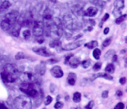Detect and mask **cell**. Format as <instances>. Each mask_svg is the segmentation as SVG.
<instances>
[{"mask_svg": "<svg viewBox=\"0 0 127 109\" xmlns=\"http://www.w3.org/2000/svg\"><path fill=\"white\" fill-rule=\"evenodd\" d=\"M19 77L22 80V81L25 83H34L37 81V77L35 76V74H33L32 73L30 72L23 73V74H20Z\"/></svg>", "mask_w": 127, "mask_h": 109, "instance_id": "obj_5", "label": "cell"}, {"mask_svg": "<svg viewBox=\"0 0 127 109\" xmlns=\"http://www.w3.org/2000/svg\"><path fill=\"white\" fill-rule=\"evenodd\" d=\"M97 45H98V42H97V41H92V42L85 43V47H86L87 49H95L96 47H97Z\"/></svg>", "mask_w": 127, "mask_h": 109, "instance_id": "obj_21", "label": "cell"}, {"mask_svg": "<svg viewBox=\"0 0 127 109\" xmlns=\"http://www.w3.org/2000/svg\"><path fill=\"white\" fill-rule=\"evenodd\" d=\"M23 36H24V38L25 39H29L30 38V36H31V31H30V30H25L23 31Z\"/></svg>", "mask_w": 127, "mask_h": 109, "instance_id": "obj_29", "label": "cell"}, {"mask_svg": "<svg viewBox=\"0 0 127 109\" xmlns=\"http://www.w3.org/2000/svg\"><path fill=\"white\" fill-rule=\"evenodd\" d=\"M77 81V75L74 74V73H70L68 74V77H67V81L71 86H74L75 83H76Z\"/></svg>", "mask_w": 127, "mask_h": 109, "instance_id": "obj_18", "label": "cell"}, {"mask_svg": "<svg viewBox=\"0 0 127 109\" xmlns=\"http://www.w3.org/2000/svg\"><path fill=\"white\" fill-rule=\"evenodd\" d=\"M97 77H103V78H104V79L110 80V81H111V80L113 79L112 76L109 75V74H106V73H99V74H95V75H93V77H92V80L96 79V78H97Z\"/></svg>", "mask_w": 127, "mask_h": 109, "instance_id": "obj_20", "label": "cell"}, {"mask_svg": "<svg viewBox=\"0 0 127 109\" xmlns=\"http://www.w3.org/2000/svg\"><path fill=\"white\" fill-rule=\"evenodd\" d=\"M97 12H98V9L96 6H91V7L87 8L86 11L84 12V15L92 18V17H95L97 14Z\"/></svg>", "mask_w": 127, "mask_h": 109, "instance_id": "obj_13", "label": "cell"}, {"mask_svg": "<svg viewBox=\"0 0 127 109\" xmlns=\"http://www.w3.org/2000/svg\"><path fill=\"white\" fill-rule=\"evenodd\" d=\"M92 54H93V57L96 59V60H98V59L100 58V55H101V50L99 49H94Z\"/></svg>", "mask_w": 127, "mask_h": 109, "instance_id": "obj_22", "label": "cell"}, {"mask_svg": "<svg viewBox=\"0 0 127 109\" xmlns=\"http://www.w3.org/2000/svg\"><path fill=\"white\" fill-rule=\"evenodd\" d=\"M20 30H21V25H20L18 22H16V23L11 26V28L9 30V31H10V34H11L12 36L18 37V36H19Z\"/></svg>", "mask_w": 127, "mask_h": 109, "instance_id": "obj_9", "label": "cell"}, {"mask_svg": "<svg viewBox=\"0 0 127 109\" xmlns=\"http://www.w3.org/2000/svg\"><path fill=\"white\" fill-rule=\"evenodd\" d=\"M73 101L76 102V103H78V102H80V100H81V93H78V92H77V93H75L74 94H73Z\"/></svg>", "mask_w": 127, "mask_h": 109, "instance_id": "obj_24", "label": "cell"}, {"mask_svg": "<svg viewBox=\"0 0 127 109\" xmlns=\"http://www.w3.org/2000/svg\"><path fill=\"white\" fill-rule=\"evenodd\" d=\"M125 18H126V14L120 15V16L118 17V18L116 19V21H115V23H116L117 24H119V23H123V22L125 21Z\"/></svg>", "mask_w": 127, "mask_h": 109, "instance_id": "obj_25", "label": "cell"}, {"mask_svg": "<svg viewBox=\"0 0 127 109\" xmlns=\"http://www.w3.org/2000/svg\"><path fill=\"white\" fill-rule=\"evenodd\" d=\"M11 6V4L9 1H3L2 3H0V13H3L4 11H6Z\"/></svg>", "mask_w": 127, "mask_h": 109, "instance_id": "obj_17", "label": "cell"}, {"mask_svg": "<svg viewBox=\"0 0 127 109\" xmlns=\"http://www.w3.org/2000/svg\"><path fill=\"white\" fill-rule=\"evenodd\" d=\"M0 109H8L3 103H0Z\"/></svg>", "mask_w": 127, "mask_h": 109, "instance_id": "obj_44", "label": "cell"}, {"mask_svg": "<svg viewBox=\"0 0 127 109\" xmlns=\"http://www.w3.org/2000/svg\"><path fill=\"white\" fill-rule=\"evenodd\" d=\"M109 31H110V29L108 28V27H106V28L104 29V34H105V35H106V34L109 33Z\"/></svg>", "mask_w": 127, "mask_h": 109, "instance_id": "obj_43", "label": "cell"}, {"mask_svg": "<svg viewBox=\"0 0 127 109\" xmlns=\"http://www.w3.org/2000/svg\"><path fill=\"white\" fill-rule=\"evenodd\" d=\"M51 101H52V97L49 95V96H47L45 98V100H44V104H45V105H49V104L51 103Z\"/></svg>", "mask_w": 127, "mask_h": 109, "instance_id": "obj_34", "label": "cell"}, {"mask_svg": "<svg viewBox=\"0 0 127 109\" xmlns=\"http://www.w3.org/2000/svg\"><path fill=\"white\" fill-rule=\"evenodd\" d=\"M26 57H27L26 54L23 52L17 53V54L15 55V59H16V60H21V59H25V58H26Z\"/></svg>", "mask_w": 127, "mask_h": 109, "instance_id": "obj_27", "label": "cell"}, {"mask_svg": "<svg viewBox=\"0 0 127 109\" xmlns=\"http://www.w3.org/2000/svg\"><path fill=\"white\" fill-rule=\"evenodd\" d=\"M115 70V66L113 65L112 63H109L107 66H106L105 68V72L106 73H110V74H111V73H113Z\"/></svg>", "mask_w": 127, "mask_h": 109, "instance_id": "obj_23", "label": "cell"}, {"mask_svg": "<svg viewBox=\"0 0 127 109\" xmlns=\"http://www.w3.org/2000/svg\"><path fill=\"white\" fill-rule=\"evenodd\" d=\"M17 76H18V74L7 72V71H5V70L3 71L2 74H1V77H2L3 81H4V82H7V83H11V82L16 81Z\"/></svg>", "mask_w": 127, "mask_h": 109, "instance_id": "obj_6", "label": "cell"}, {"mask_svg": "<svg viewBox=\"0 0 127 109\" xmlns=\"http://www.w3.org/2000/svg\"><path fill=\"white\" fill-rule=\"evenodd\" d=\"M117 59H118V56H117L116 54H113V56H112L113 62H117Z\"/></svg>", "mask_w": 127, "mask_h": 109, "instance_id": "obj_46", "label": "cell"}, {"mask_svg": "<svg viewBox=\"0 0 127 109\" xmlns=\"http://www.w3.org/2000/svg\"><path fill=\"white\" fill-rule=\"evenodd\" d=\"M125 81H126V79H125V77H122V78H120V80H119V82L121 83L122 85H124L125 83Z\"/></svg>", "mask_w": 127, "mask_h": 109, "instance_id": "obj_40", "label": "cell"}, {"mask_svg": "<svg viewBox=\"0 0 127 109\" xmlns=\"http://www.w3.org/2000/svg\"><path fill=\"white\" fill-rule=\"evenodd\" d=\"M58 62V61L54 60V59H51V60L48 61V62H49V63H55V62Z\"/></svg>", "mask_w": 127, "mask_h": 109, "instance_id": "obj_45", "label": "cell"}, {"mask_svg": "<svg viewBox=\"0 0 127 109\" xmlns=\"http://www.w3.org/2000/svg\"><path fill=\"white\" fill-rule=\"evenodd\" d=\"M63 107H64V104H63V102H61V101H57V103L54 105V107L56 109H60Z\"/></svg>", "mask_w": 127, "mask_h": 109, "instance_id": "obj_33", "label": "cell"}, {"mask_svg": "<svg viewBox=\"0 0 127 109\" xmlns=\"http://www.w3.org/2000/svg\"><path fill=\"white\" fill-rule=\"evenodd\" d=\"M35 70H36V73L38 74L39 75H44V74H45V70H46L45 65H44V63L38 64V65L36 66Z\"/></svg>", "mask_w": 127, "mask_h": 109, "instance_id": "obj_16", "label": "cell"}, {"mask_svg": "<svg viewBox=\"0 0 127 109\" xmlns=\"http://www.w3.org/2000/svg\"><path fill=\"white\" fill-rule=\"evenodd\" d=\"M124 107H125V105H124L123 102H119L115 106L114 109H124Z\"/></svg>", "mask_w": 127, "mask_h": 109, "instance_id": "obj_36", "label": "cell"}, {"mask_svg": "<svg viewBox=\"0 0 127 109\" xmlns=\"http://www.w3.org/2000/svg\"><path fill=\"white\" fill-rule=\"evenodd\" d=\"M93 106H94V101H93V100H91V101L89 102V103L87 104L86 106H85V109H92Z\"/></svg>", "mask_w": 127, "mask_h": 109, "instance_id": "obj_35", "label": "cell"}, {"mask_svg": "<svg viewBox=\"0 0 127 109\" xmlns=\"http://www.w3.org/2000/svg\"><path fill=\"white\" fill-rule=\"evenodd\" d=\"M48 31V36L51 37L53 40H58L63 35V28L60 26H57V25L51 23V26L46 28Z\"/></svg>", "mask_w": 127, "mask_h": 109, "instance_id": "obj_2", "label": "cell"}, {"mask_svg": "<svg viewBox=\"0 0 127 109\" xmlns=\"http://www.w3.org/2000/svg\"><path fill=\"white\" fill-rule=\"evenodd\" d=\"M44 23L41 21H34L33 22V35L36 37H40L44 34Z\"/></svg>", "mask_w": 127, "mask_h": 109, "instance_id": "obj_4", "label": "cell"}, {"mask_svg": "<svg viewBox=\"0 0 127 109\" xmlns=\"http://www.w3.org/2000/svg\"><path fill=\"white\" fill-rule=\"evenodd\" d=\"M102 97H103V98H107V97H108V91H104V92H103Z\"/></svg>", "mask_w": 127, "mask_h": 109, "instance_id": "obj_41", "label": "cell"}, {"mask_svg": "<svg viewBox=\"0 0 127 109\" xmlns=\"http://www.w3.org/2000/svg\"><path fill=\"white\" fill-rule=\"evenodd\" d=\"M79 63H80L79 59L77 58V57H75V56H71V58H70L69 62H68V64H69L72 69L78 68V65H79Z\"/></svg>", "mask_w": 127, "mask_h": 109, "instance_id": "obj_15", "label": "cell"}, {"mask_svg": "<svg viewBox=\"0 0 127 109\" xmlns=\"http://www.w3.org/2000/svg\"><path fill=\"white\" fill-rule=\"evenodd\" d=\"M116 95L118 97H121L122 95H123V93H122V91H120V90H118L117 93H116Z\"/></svg>", "mask_w": 127, "mask_h": 109, "instance_id": "obj_42", "label": "cell"}, {"mask_svg": "<svg viewBox=\"0 0 127 109\" xmlns=\"http://www.w3.org/2000/svg\"><path fill=\"white\" fill-rule=\"evenodd\" d=\"M101 67H102V63H101V62H97V63L94 64L93 69L95 71H97V70H99V69H101Z\"/></svg>", "mask_w": 127, "mask_h": 109, "instance_id": "obj_32", "label": "cell"}, {"mask_svg": "<svg viewBox=\"0 0 127 109\" xmlns=\"http://www.w3.org/2000/svg\"><path fill=\"white\" fill-rule=\"evenodd\" d=\"M71 56H73V54H69V55H67L65 58V61H64V63L65 64H68V62H69L70 58H71Z\"/></svg>", "mask_w": 127, "mask_h": 109, "instance_id": "obj_39", "label": "cell"}, {"mask_svg": "<svg viewBox=\"0 0 127 109\" xmlns=\"http://www.w3.org/2000/svg\"><path fill=\"white\" fill-rule=\"evenodd\" d=\"M92 3L93 4H97V5L101 6V7H104L106 4V2H104V1H92Z\"/></svg>", "mask_w": 127, "mask_h": 109, "instance_id": "obj_30", "label": "cell"}, {"mask_svg": "<svg viewBox=\"0 0 127 109\" xmlns=\"http://www.w3.org/2000/svg\"><path fill=\"white\" fill-rule=\"evenodd\" d=\"M13 24H14V23L11 22L10 20L6 19V18H4V19L2 20V22H1V28L6 31V30H9Z\"/></svg>", "mask_w": 127, "mask_h": 109, "instance_id": "obj_14", "label": "cell"}, {"mask_svg": "<svg viewBox=\"0 0 127 109\" xmlns=\"http://www.w3.org/2000/svg\"><path fill=\"white\" fill-rule=\"evenodd\" d=\"M109 17H110V15L108 14V13H106V14L104 15V17H103V18H102V23H104V22H105L106 20H108V18H109Z\"/></svg>", "mask_w": 127, "mask_h": 109, "instance_id": "obj_38", "label": "cell"}, {"mask_svg": "<svg viewBox=\"0 0 127 109\" xmlns=\"http://www.w3.org/2000/svg\"><path fill=\"white\" fill-rule=\"evenodd\" d=\"M111 38H107L106 40L104 41V42H103V47L105 48V47H108V46L111 44Z\"/></svg>", "mask_w": 127, "mask_h": 109, "instance_id": "obj_31", "label": "cell"}, {"mask_svg": "<svg viewBox=\"0 0 127 109\" xmlns=\"http://www.w3.org/2000/svg\"><path fill=\"white\" fill-rule=\"evenodd\" d=\"M111 54L113 55V50H109V51H108V52L105 54V56H104V57H105V59H109L110 57L111 56Z\"/></svg>", "mask_w": 127, "mask_h": 109, "instance_id": "obj_37", "label": "cell"}, {"mask_svg": "<svg viewBox=\"0 0 127 109\" xmlns=\"http://www.w3.org/2000/svg\"><path fill=\"white\" fill-rule=\"evenodd\" d=\"M32 50H33L36 54H39V55H41V56H44V57H50L53 54L52 53H51L48 49H46L45 47L33 48Z\"/></svg>", "mask_w": 127, "mask_h": 109, "instance_id": "obj_7", "label": "cell"}, {"mask_svg": "<svg viewBox=\"0 0 127 109\" xmlns=\"http://www.w3.org/2000/svg\"><path fill=\"white\" fill-rule=\"evenodd\" d=\"M82 36V34H79V35H78V36H77L76 37H75V40H76V39H78V38H79V37H81Z\"/></svg>", "mask_w": 127, "mask_h": 109, "instance_id": "obj_47", "label": "cell"}, {"mask_svg": "<svg viewBox=\"0 0 127 109\" xmlns=\"http://www.w3.org/2000/svg\"><path fill=\"white\" fill-rule=\"evenodd\" d=\"M51 74L55 78H61L64 75V72L59 66H54L51 69Z\"/></svg>", "mask_w": 127, "mask_h": 109, "instance_id": "obj_10", "label": "cell"}, {"mask_svg": "<svg viewBox=\"0 0 127 109\" xmlns=\"http://www.w3.org/2000/svg\"><path fill=\"white\" fill-rule=\"evenodd\" d=\"M20 90L23 93H25L29 97H36L37 96V89H35L33 87V83H25L23 82V84L20 86Z\"/></svg>", "mask_w": 127, "mask_h": 109, "instance_id": "obj_3", "label": "cell"}, {"mask_svg": "<svg viewBox=\"0 0 127 109\" xmlns=\"http://www.w3.org/2000/svg\"><path fill=\"white\" fill-rule=\"evenodd\" d=\"M76 109H80V108H76Z\"/></svg>", "mask_w": 127, "mask_h": 109, "instance_id": "obj_48", "label": "cell"}, {"mask_svg": "<svg viewBox=\"0 0 127 109\" xmlns=\"http://www.w3.org/2000/svg\"><path fill=\"white\" fill-rule=\"evenodd\" d=\"M14 106L17 109H32V103L29 97L20 95L14 100Z\"/></svg>", "mask_w": 127, "mask_h": 109, "instance_id": "obj_1", "label": "cell"}, {"mask_svg": "<svg viewBox=\"0 0 127 109\" xmlns=\"http://www.w3.org/2000/svg\"><path fill=\"white\" fill-rule=\"evenodd\" d=\"M18 17H19V13H18V11H11V12L7 13V14L5 15V17H4V18H6V19L10 20L11 22H12V23H15L17 21H18Z\"/></svg>", "mask_w": 127, "mask_h": 109, "instance_id": "obj_11", "label": "cell"}, {"mask_svg": "<svg viewBox=\"0 0 127 109\" xmlns=\"http://www.w3.org/2000/svg\"><path fill=\"white\" fill-rule=\"evenodd\" d=\"M49 45H50V47H51V48H56V47H58V46L61 45V42H60V41H58V40H53V41H51V42H50Z\"/></svg>", "mask_w": 127, "mask_h": 109, "instance_id": "obj_26", "label": "cell"}, {"mask_svg": "<svg viewBox=\"0 0 127 109\" xmlns=\"http://www.w3.org/2000/svg\"><path fill=\"white\" fill-rule=\"evenodd\" d=\"M125 7V2L123 0H118L115 3L114 5V9H113V14L115 16H120V13H121V11L124 9Z\"/></svg>", "mask_w": 127, "mask_h": 109, "instance_id": "obj_8", "label": "cell"}, {"mask_svg": "<svg viewBox=\"0 0 127 109\" xmlns=\"http://www.w3.org/2000/svg\"><path fill=\"white\" fill-rule=\"evenodd\" d=\"M91 63H92V62H91V60H85L83 61V62H81L82 64V67L84 68V69H87V68L90 67Z\"/></svg>", "mask_w": 127, "mask_h": 109, "instance_id": "obj_28", "label": "cell"}, {"mask_svg": "<svg viewBox=\"0 0 127 109\" xmlns=\"http://www.w3.org/2000/svg\"><path fill=\"white\" fill-rule=\"evenodd\" d=\"M72 11L75 15H77V16H82V15H84V12H85L84 10H83V8H82L80 5H74L73 6Z\"/></svg>", "mask_w": 127, "mask_h": 109, "instance_id": "obj_19", "label": "cell"}, {"mask_svg": "<svg viewBox=\"0 0 127 109\" xmlns=\"http://www.w3.org/2000/svg\"><path fill=\"white\" fill-rule=\"evenodd\" d=\"M84 41H78V42H71V43H68L66 45H64V50H73V49H78V47L81 46V44L83 43Z\"/></svg>", "mask_w": 127, "mask_h": 109, "instance_id": "obj_12", "label": "cell"}]
</instances>
